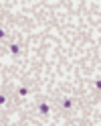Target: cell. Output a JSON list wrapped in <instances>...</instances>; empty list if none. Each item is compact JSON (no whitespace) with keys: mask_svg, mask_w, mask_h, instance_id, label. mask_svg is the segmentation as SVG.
I'll list each match as a JSON object with an SVG mask.
<instances>
[{"mask_svg":"<svg viewBox=\"0 0 101 126\" xmlns=\"http://www.w3.org/2000/svg\"><path fill=\"white\" fill-rule=\"evenodd\" d=\"M38 112H41L43 116H46L51 112V108H49V104H46V102H43V104H38Z\"/></svg>","mask_w":101,"mask_h":126,"instance_id":"cell-1","label":"cell"},{"mask_svg":"<svg viewBox=\"0 0 101 126\" xmlns=\"http://www.w3.org/2000/svg\"><path fill=\"white\" fill-rule=\"evenodd\" d=\"M4 37H6V33H4V31H2V29H0V41H2V39H4Z\"/></svg>","mask_w":101,"mask_h":126,"instance_id":"cell-6","label":"cell"},{"mask_svg":"<svg viewBox=\"0 0 101 126\" xmlns=\"http://www.w3.org/2000/svg\"><path fill=\"white\" fill-rule=\"evenodd\" d=\"M71 106H73V102H71V100H63V108H67V110H69Z\"/></svg>","mask_w":101,"mask_h":126,"instance_id":"cell-4","label":"cell"},{"mask_svg":"<svg viewBox=\"0 0 101 126\" xmlns=\"http://www.w3.org/2000/svg\"><path fill=\"white\" fill-rule=\"evenodd\" d=\"M28 88H18V96H28Z\"/></svg>","mask_w":101,"mask_h":126,"instance_id":"cell-3","label":"cell"},{"mask_svg":"<svg viewBox=\"0 0 101 126\" xmlns=\"http://www.w3.org/2000/svg\"><path fill=\"white\" fill-rule=\"evenodd\" d=\"M10 53H12V55H18V53H20V47H18V45H10Z\"/></svg>","mask_w":101,"mask_h":126,"instance_id":"cell-2","label":"cell"},{"mask_svg":"<svg viewBox=\"0 0 101 126\" xmlns=\"http://www.w3.org/2000/svg\"><path fill=\"white\" fill-rule=\"evenodd\" d=\"M2 104H6V96H0V106Z\"/></svg>","mask_w":101,"mask_h":126,"instance_id":"cell-5","label":"cell"}]
</instances>
